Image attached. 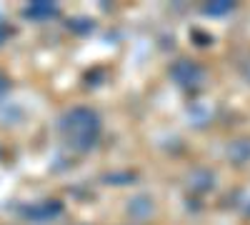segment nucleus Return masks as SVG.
I'll return each instance as SVG.
<instances>
[{
  "label": "nucleus",
  "mask_w": 250,
  "mask_h": 225,
  "mask_svg": "<svg viewBox=\"0 0 250 225\" xmlns=\"http://www.w3.org/2000/svg\"><path fill=\"white\" fill-rule=\"evenodd\" d=\"M58 130L62 143L73 150V153H90L103 135V120L93 108L85 105H75L65 110L58 120Z\"/></svg>",
  "instance_id": "nucleus-1"
},
{
  "label": "nucleus",
  "mask_w": 250,
  "mask_h": 225,
  "mask_svg": "<svg viewBox=\"0 0 250 225\" xmlns=\"http://www.w3.org/2000/svg\"><path fill=\"white\" fill-rule=\"evenodd\" d=\"M170 80L180 88V90H188V93H195L205 85V68L198 63V60H190V58H180L170 65Z\"/></svg>",
  "instance_id": "nucleus-2"
},
{
  "label": "nucleus",
  "mask_w": 250,
  "mask_h": 225,
  "mask_svg": "<svg viewBox=\"0 0 250 225\" xmlns=\"http://www.w3.org/2000/svg\"><path fill=\"white\" fill-rule=\"evenodd\" d=\"M20 215L28 223L43 225V223H50L62 215V203L60 200H40V203H33V205H25L20 210Z\"/></svg>",
  "instance_id": "nucleus-3"
},
{
  "label": "nucleus",
  "mask_w": 250,
  "mask_h": 225,
  "mask_svg": "<svg viewBox=\"0 0 250 225\" xmlns=\"http://www.w3.org/2000/svg\"><path fill=\"white\" fill-rule=\"evenodd\" d=\"M228 160L233 165L243 168V165H250V138H235L233 143H228V150H225Z\"/></svg>",
  "instance_id": "nucleus-4"
},
{
  "label": "nucleus",
  "mask_w": 250,
  "mask_h": 225,
  "mask_svg": "<svg viewBox=\"0 0 250 225\" xmlns=\"http://www.w3.org/2000/svg\"><path fill=\"white\" fill-rule=\"evenodd\" d=\"M58 15V5L50 3V0H35V3L23 8V18L28 20H50Z\"/></svg>",
  "instance_id": "nucleus-5"
},
{
  "label": "nucleus",
  "mask_w": 250,
  "mask_h": 225,
  "mask_svg": "<svg viewBox=\"0 0 250 225\" xmlns=\"http://www.w3.org/2000/svg\"><path fill=\"white\" fill-rule=\"evenodd\" d=\"M128 215L130 218H138V220H145V218H150L153 210H155V203L150 195H135L133 200H128Z\"/></svg>",
  "instance_id": "nucleus-6"
},
{
  "label": "nucleus",
  "mask_w": 250,
  "mask_h": 225,
  "mask_svg": "<svg viewBox=\"0 0 250 225\" xmlns=\"http://www.w3.org/2000/svg\"><path fill=\"white\" fill-rule=\"evenodd\" d=\"M235 10L233 0H213V3H205L203 5V15H210V18H220Z\"/></svg>",
  "instance_id": "nucleus-7"
},
{
  "label": "nucleus",
  "mask_w": 250,
  "mask_h": 225,
  "mask_svg": "<svg viewBox=\"0 0 250 225\" xmlns=\"http://www.w3.org/2000/svg\"><path fill=\"white\" fill-rule=\"evenodd\" d=\"M135 175H130V173H123V175H108L105 180H110L113 185H125V183H130Z\"/></svg>",
  "instance_id": "nucleus-8"
},
{
  "label": "nucleus",
  "mask_w": 250,
  "mask_h": 225,
  "mask_svg": "<svg viewBox=\"0 0 250 225\" xmlns=\"http://www.w3.org/2000/svg\"><path fill=\"white\" fill-rule=\"evenodd\" d=\"M8 90H10V78H8L3 70H0V98H3Z\"/></svg>",
  "instance_id": "nucleus-9"
},
{
  "label": "nucleus",
  "mask_w": 250,
  "mask_h": 225,
  "mask_svg": "<svg viewBox=\"0 0 250 225\" xmlns=\"http://www.w3.org/2000/svg\"><path fill=\"white\" fill-rule=\"evenodd\" d=\"M10 33H13V30H10V28L3 23V20H0V45H3L5 40H8V35H10Z\"/></svg>",
  "instance_id": "nucleus-10"
},
{
  "label": "nucleus",
  "mask_w": 250,
  "mask_h": 225,
  "mask_svg": "<svg viewBox=\"0 0 250 225\" xmlns=\"http://www.w3.org/2000/svg\"><path fill=\"white\" fill-rule=\"evenodd\" d=\"M243 75H245V80H248V83H250V60H248V63L243 65Z\"/></svg>",
  "instance_id": "nucleus-11"
},
{
  "label": "nucleus",
  "mask_w": 250,
  "mask_h": 225,
  "mask_svg": "<svg viewBox=\"0 0 250 225\" xmlns=\"http://www.w3.org/2000/svg\"><path fill=\"white\" fill-rule=\"evenodd\" d=\"M248 215H250V208H248Z\"/></svg>",
  "instance_id": "nucleus-12"
}]
</instances>
